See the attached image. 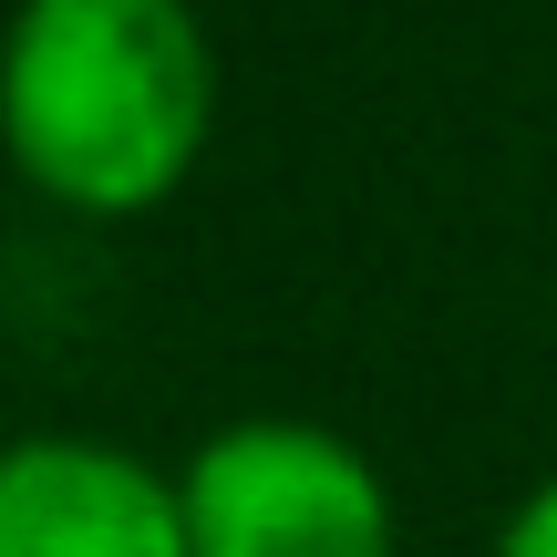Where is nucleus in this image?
I'll list each match as a JSON object with an SVG mask.
<instances>
[{
	"label": "nucleus",
	"mask_w": 557,
	"mask_h": 557,
	"mask_svg": "<svg viewBox=\"0 0 557 557\" xmlns=\"http://www.w3.org/2000/svg\"><path fill=\"white\" fill-rule=\"evenodd\" d=\"M0 557H197L186 485L103 434L0 444Z\"/></svg>",
	"instance_id": "nucleus-3"
},
{
	"label": "nucleus",
	"mask_w": 557,
	"mask_h": 557,
	"mask_svg": "<svg viewBox=\"0 0 557 557\" xmlns=\"http://www.w3.org/2000/svg\"><path fill=\"white\" fill-rule=\"evenodd\" d=\"M218 135V41L197 0H11L0 156L62 218H156Z\"/></svg>",
	"instance_id": "nucleus-1"
},
{
	"label": "nucleus",
	"mask_w": 557,
	"mask_h": 557,
	"mask_svg": "<svg viewBox=\"0 0 557 557\" xmlns=\"http://www.w3.org/2000/svg\"><path fill=\"white\" fill-rule=\"evenodd\" d=\"M485 557H557V475H537L517 506H506V527H496Z\"/></svg>",
	"instance_id": "nucleus-4"
},
{
	"label": "nucleus",
	"mask_w": 557,
	"mask_h": 557,
	"mask_svg": "<svg viewBox=\"0 0 557 557\" xmlns=\"http://www.w3.org/2000/svg\"><path fill=\"white\" fill-rule=\"evenodd\" d=\"M197 557H393L403 517L382 465L320 413H238L186 455Z\"/></svg>",
	"instance_id": "nucleus-2"
}]
</instances>
